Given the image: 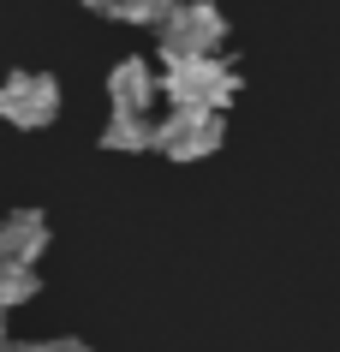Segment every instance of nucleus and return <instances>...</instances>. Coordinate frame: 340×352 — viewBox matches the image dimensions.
I'll return each instance as SVG.
<instances>
[{"label":"nucleus","instance_id":"obj_1","mask_svg":"<svg viewBox=\"0 0 340 352\" xmlns=\"http://www.w3.org/2000/svg\"><path fill=\"white\" fill-rule=\"evenodd\" d=\"M161 90L168 102H191V108H233L245 78L227 54H173L161 60Z\"/></svg>","mask_w":340,"mask_h":352},{"label":"nucleus","instance_id":"obj_10","mask_svg":"<svg viewBox=\"0 0 340 352\" xmlns=\"http://www.w3.org/2000/svg\"><path fill=\"white\" fill-rule=\"evenodd\" d=\"M6 352H90L84 340H6Z\"/></svg>","mask_w":340,"mask_h":352},{"label":"nucleus","instance_id":"obj_3","mask_svg":"<svg viewBox=\"0 0 340 352\" xmlns=\"http://www.w3.org/2000/svg\"><path fill=\"white\" fill-rule=\"evenodd\" d=\"M227 144V108H191V102H173V113L155 126V149L168 162H203Z\"/></svg>","mask_w":340,"mask_h":352},{"label":"nucleus","instance_id":"obj_8","mask_svg":"<svg viewBox=\"0 0 340 352\" xmlns=\"http://www.w3.org/2000/svg\"><path fill=\"white\" fill-rule=\"evenodd\" d=\"M36 293H42V263H0V305L6 311H19Z\"/></svg>","mask_w":340,"mask_h":352},{"label":"nucleus","instance_id":"obj_4","mask_svg":"<svg viewBox=\"0 0 340 352\" xmlns=\"http://www.w3.org/2000/svg\"><path fill=\"white\" fill-rule=\"evenodd\" d=\"M0 120L19 131H48L60 120V78L54 72H6L0 84Z\"/></svg>","mask_w":340,"mask_h":352},{"label":"nucleus","instance_id":"obj_7","mask_svg":"<svg viewBox=\"0 0 340 352\" xmlns=\"http://www.w3.org/2000/svg\"><path fill=\"white\" fill-rule=\"evenodd\" d=\"M102 149H155V126H150V113L113 108V113H108V126H102Z\"/></svg>","mask_w":340,"mask_h":352},{"label":"nucleus","instance_id":"obj_11","mask_svg":"<svg viewBox=\"0 0 340 352\" xmlns=\"http://www.w3.org/2000/svg\"><path fill=\"white\" fill-rule=\"evenodd\" d=\"M78 6H90V12H102V6H108V0H78Z\"/></svg>","mask_w":340,"mask_h":352},{"label":"nucleus","instance_id":"obj_5","mask_svg":"<svg viewBox=\"0 0 340 352\" xmlns=\"http://www.w3.org/2000/svg\"><path fill=\"white\" fill-rule=\"evenodd\" d=\"M48 215L42 209H12L6 221H0V263H42L48 251Z\"/></svg>","mask_w":340,"mask_h":352},{"label":"nucleus","instance_id":"obj_6","mask_svg":"<svg viewBox=\"0 0 340 352\" xmlns=\"http://www.w3.org/2000/svg\"><path fill=\"white\" fill-rule=\"evenodd\" d=\"M155 96H168L161 90V72H155L150 60H120V66H113L108 72V102L113 108H132V113H150V102Z\"/></svg>","mask_w":340,"mask_h":352},{"label":"nucleus","instance_id":"obj_9","mask_svg":"<svg viewBox=\"0 0 340 352\" xmlns=\"http://www.w3.org/2000/svg\"><path fill=\"white\" fill-rule=\"evenodd\" d=\"M173 6H179V0H108L102 19H113V24H150V30H155Z\"/></svg>","mask_w":340,"mask_h":352},{"label":"nucleus","instance_id":"obj_2","mask_svg":"<svg viewBox=\"0 0 340 352\" xmlns=\"http://www.w3.org/2000/svg\"><path fill=\"white\" fill-rule=\"evenodd\" d=\"M227 36H233V30H227V12L215 0H179L168 19L155 24L161 60H173V54H221Z\"/></svg>","mask_w":340,"mask_h":352}]
</instances>
